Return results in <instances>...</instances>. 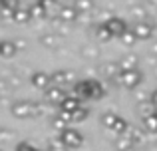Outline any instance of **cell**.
Returning a JSON list of instances; mask_svg holds the SVG:
<instances>
[{
	"mask_svg": "<svg viewBox=\"0 0 157 151\" xmlns=\"http://www.w3.org/2000/svg\"><path fill=\"white\" fill-rule=\"evenodd\" d=\"M58 105H60V111H62V113H70V115H72V113L76 111V109L80 108L82 104H80V100H78V97H74V96H66Z\"/></svg>",
	"mask_w": 157,
	"mask_h": 151,
	"instance_id": "obj_9",
	"label": "cell"
},
{
	"mask_svg": "<svg viewBox=\"0 0 157 151\" xmlns=\"http://www.w3.org/2000/svg\"><path fill=\"white\" fill-rule=\"evenodd\" d=\"M151 52H153V54H157V42L153 44V46H151Z\"/></svg>",
	"mask_w": 157,
	"mask_h": 151,
	"instance_id": "obj_36",
	"label": "cell"
},
{
	"mask_svg": "<svg viewBox=\"0 0 157 151\" xmlns=\"http://www.w3.org/2000/svg\"><path fill=\"white\" fill-rule=\"evenodd\" d=\"M143 131L147 133H157V113L143 117Z\"/></svg>",
	"mask_w": 157,
	"mask_h": 151,
	"instance_id": "obj_15",
	"label": "cell"
},
{
	"mask_svg": "<svg viewBox=\"0 0 157 151\" xmlns=\"http://www.w3.org/2000/svg\"><path fill=\"white\" fill-rule=\"evenodd\" d=\"M141 111H143V117H145V115H151V113H153V109H151L149 104H145V105H141Z\"/></svg>",
	"mask_w": 157,
	"mask_h": 151,
	"instance_id": "obj_35",
	"label": "cell"
},
{
	"mask_svg": "<svg viewBox=\"0 0 157 151\" xmlns=\"http://www.w3.org/2000/svg\"><path fill=\"white\" fill-rule=\"evenodd\" d=\"M12 14H14V10L0 6V18H2V20H12Z\"/></svg>",
	"mask_w": 157,
	"mask_h": 151,
	"instance_id": "obj_31",
	"label": "cell"
},
{
	"mask_svg": "<svg viewBox=\"0 0 157 151\" xmlns=\"http://www.w3.org/2000/svg\"><path fill=\"white\" fill-rule=\"evenodd\" d=\"M125 137H127V139H129L133 145H137V143H145V133H143L141 129L133 127V125H129V129H127Z\"/></svg>",
	"mask_w": 157,
	"mask_h": 151,
	"instance_id": "obj_13",
	"label": "cell"
},
{
	"mask_svg": "<svg viewBox=\"0 0 157 151\" xmlns=\"http://www.w3.org/2000/svg\"><path fill=\"white\" fill-rule=\"evenodd\" d=\"M12 20L14 22H18V24H24V22H28L30 20V14H28V8H16L14 10V14H12Z\"/></svg>",
	"mask_w": 157,
	"mask_h": 151,
	"instance_id": "obj_18",
	"label": "cell"
},
{
	"mask_svg": "<svg viewBox=\"0 0 157 151\" xmlns=\"http://www.w3.org/2000/svg\"><path fill=\"white\" fill-rule=\"evenodd\" d=\"M38 4L44 8L46 12H50V10H54V8L58 6V0H38Z\"/></svg>",
	"mask_w": 157,
	"mask_h": 151,
	"instance_id": "obj_28",
	"label": "cell"
},
{
	"mask_svg": "<svg viewBox=\"0 0 157 151\" xmlns=\"http://www.w3.org/2000/svg\"><path fill=\"white\" fill-rule=\"evenodd\" d=\"M149 4H153V6H157V0H147Z\"/></svg>",
	"mask_w": 157,
	"mask_h": 151,
	"instance_id": "obj_37",
	"label": "cell"
},
{
	"mask_svg": "<svg viewBox=\"0 0 157 151\" xmlns=\"http://www.w3.org/2000/svg\"><path fill=\"white\" fill-rule=\"evenodd\" d=\"M0 151H2V149H0Z\"/></svg>",
	"mask_w": 157,
	"mask_h": 151,
	"instance_id": "obj_39",
	"label": "cell"
},
{
	"mask_svg": "<svg viewBox=\"0 0 157 151\" xmlns=\"http://www.w3.org/2000/svg\"><path fill=\"white\" fill-rule=\"evenodd\" d=\"M88 108H84V105H80V108L76 109V111L72 113V123H82V121L88 117Z\"/></svg>",
	"mask_w": 157,
	"mask_h": 151,
	"instance_id": "obj_21",
	"label": "cell"
},
{
	"mask_svg": "<svg viewBox=\"0 0 157 151\" xmlns=\"http://www.w3.org/2000/svg\"><path fill=\"white\" fill-rule=\"evenodd\" d=\"M10 111L18 119H26V117H38V105L34 101H14L10 105Z\"/></svg>",
	"mask_w": 157,
	"mask_h": 151,
	"instance_id": "obj_2",
	"label": "cell"
},
{
	"mask_svg": "<svg viewBox=\"0 0 157 151\" xmlns=\"http://www.w3.org/2000/svg\"><path fill=\"white\" fill-rule=\"evenodd\" d=\"M127 129H129V121L117 115V119H115V123H113V127H111V131L117 133V135H125Z\"/></svg>",
	"mask_w": 157,
	"mask_h": 151,
	"instance_id": "obj_17",
	"label": "cell"
},
{
	"mask_svg": "<svg viewBox=\"0 0 157 151\" xmlns=\"http://www.w3.org/2000/svg\"><path fill=\"white\" fill-rule=\"evenodd\" d=\"M115 149L117 151H133V143L125 135H119V139L115 141Z\"/></svg>",
	"mask_w": 157,
	"mask_h": 151,
	"instance_id": "obj_19",
	"label": "cell"
},
{
	"mask_svg": "<svg viewBox=\"0 0 157 151\" xmlns=\"http://www.w3.org/2000/svg\"><path fill=\"white\" fill-rule=\"evenodd\" d=\"M131 32H133L135 40H149L151 36H153V30L155 28L151 26L149 22H137L133 28H129Z\"/></svg>",
	"mask_w": 157,
	"mask_h": 151,
	"instance_id": "obj_5",
	"label": "cell"
},
{
	"mask_svg": "<svg viewBox=\"0 0 157 151\" xmlns=\"http://www.w3.org/2000/svg\"><path fill=\"white\" fill-rule=\"evenodd\" d=\"M105 88L100 80H82L74 84V97H86V100H100L104 97Z\"/></svg>",
	"mask_w": 157,
	"mask_h": 151,
	"instance_id": "obj_1",
	"label": "cell"
},
{
	"mask_svg": "<svg viewBox=\"0 0 157 151\" xmlns=\"http://www.w3.org/2000/svg\"><path fill=\"white\" fill-rule=\"evenodd\" d=\"M30 81H32V85L38 88V89H48L50 84H52L50 74H46V72H34V74L30 76Z\"/></svg>",
	"mask_w": 157,
	"mask_h": 151,
	"instance_id": "obj_7",
	"label": "cell"
},
{
	"mask_svg": "<svg viewBox=\"0 0 157 151\" xmlns=\"http://www.w3.org/2000/svg\"><path fill=\"white\" fill-rule=\"evenodd\" d=\"M56 42H58V38L54 34H44L42 38H40V44H44L46 48H54V46H56Z\"/></svg>",
	"mask_w": 157,
	"mask_h": 151,
	"instance_id": "obj_25",
	"label": "cell"
},
{
	"mask_svg": "<svg viewBox=\"0 0 157 151\" xmlns=\"http://www.w3.org/2000/svg\"><path fill=\"white\" fill-rule=\"evenodd\" d=\"M28 14H30V20H32V18H34V20H44V18H46V14H48V12L44 10V8L40 6L38 2H34L30 8H28Z\"/></svg>",
	"mask_w": 157,
	"mask_h": 151,
	"instance_id": "obj_16",
	"label": "cell"
},
{
	"mask_svg": "<svg viewBox=\"0 0 157 151\" xmlns=\"http://www.w3.org/2000/svg\"><path fill=\"white\" fill-rule=\"evenodd\" d=\"M16 151H40V149H36V147H32L30 143L22 141V143H18V147H16Z\"/></svg>",
	"mask_w": 157,
	"mask_h": 151,
	"instance_id": "obj_32",
	"label": "cell"
},
{
	"mask_svg": "<svg viewBox=\"0 0 157 151\" xmlns=\"http://www.w3.org/2000/svg\"><path fill=\"white\" fill-rule=\"evenodd\" d=\"M115 119H117V115H115V113H111V111H107V113H104V115L100 117L101 125H104V127H107V129H111V127H113Z\"/></svg>",
	"mask_w": 157,
	"mask_h": 151,
	"instance_id": "obj_22",
	"label": "cell"
},
{
	"mask_svg": "<svg viewBox=\"0 0 157 151\" xmlns=\"http://www.w3.org/2000/svg\"><path fill=\"white\" fill-rule=\"evenodd\" d=\"M92 0H76V4H74V8H76L78 12H86L88 14L90 10H92Z\"/></svg>",
	"mask_w": 157,
	"mask_h": 151,
	"instance_id": "obj_23",
	"label": "cell"
},
{
	"mask_svg": "<svg viewBox=\"0 0 157 151\" xmlns=\"http://www.w3.org/2000/svg\"><path fill=\"white\" fill-rule=\"evenodd\" d=\"M44 97H46L48 104H60L66 97V92L62 88H58V85H50L48 89H44Z\"/></svg>",
	"mask_w": 157,
	"mask_h": 151,
	"instance_id": "obj_8",
	"label": "cell"
},
{
	"mask_svg": "<svg viewBox=\"0 0 157 151\" xmlns=\"http://www.w3.org/2000/svg\"><path fill=\"white\" fill-rule=\"evenodd\" d=\"M153 113H157V109H153Z\"/></svg>",
	"mask_w": 157,
	"mask_h": 151,
	"instance_id": "obj_38",
	"label": "cell"
},
{
	"mask_svg": "<svg viewBox=\"0 0 157 151\" xmlns=\"http://www.w3.org/2000/svg\"><path fill=\"white\" fill-rule=\"evenodd\" d=\"M101 72H104V74H107L109 77H115V76L119 74V66H117V64H107V66L101 68Z\"/></svg>",
	"mask_w": 157,
	"mask_h": 151,
	"instance_id": "obj_27",
	"label": "cell"
},
{
	"mask_svg": "<svg viewBox=\"0 0 157 151\" xmlns=\"http://www.w3.org/2000/svg\"><path fill=\"white\" fill-rule=\"evenodd\" d=\"M117 80L123 88L127 89H135L139 84L143 81V72L141 70H123L117 74Z\"/></svg>",
	"mask_w": 157,
	"mask_h": 151,
	"instance_id": "obj_4",
	"label": "cell"
},
{
	"mask_svg": "<svg viewBox=\"0 0 157 151\" xmlns=\"http://www.w3.org/2000/svg\"><path fill=\"white\" fill-rule=\"evenodd\" d=\"M52 127L56 129L58 133H62V131H64L66 127H68V121H64V119H62L60 115H56V117H52Z\"/></svg>",
	"mask_w": 157,
	"mask_h": 151,
	"instance_id": "obj_24",
	"label": "cell"
},
{
	"mask_svg": "<svg viewBox=\"0 0 157 151\" xmlns=\"http://www.w3.org/2000/svg\"><path fill=\"white\" fill-rule=\"evenodd\" d=\"M0 6L10 8V10H16L20 6V0H0Z\"/></svg>",
	"mask_w": 157,
	"mask_h": 151,
	"instance_id": "obj_29",
	"label": "cell"
},
{
	"mask_svg": "<svg viewBox=\"0 0 157 151\" xmlns=\"http://www.w3.org/2000/svg\"><path fill=\"white\" fill-rule=\"evenodd\" d=\"M149 101H151V108L157 109V89L155 92H151V96H149Z\"/></svg>",
	"mask_w": 157,
	"mask_h": 151,
	"instance_id": "obj_34",
	"label": "cell"
},
{
	"mask_svg": "<svg viewBox=\"0 0 157 151\" xmlns=\"http://www.w3.org/2000/svg\"><path fill=\"white\" fill-rule=\"evenodd\" d=\"M48 147H50V151H68V149L64 147V145H62V141H60V139H52Z\"/></svg>",
	"mask_w": 157,
	"mask_h": 151,
	"instance_id": "obj_30",
	"label": "cell"
},
{
	"mask_svg": "<svg viewBox=\"0 0 157 151\" xmlns=\"http://www.w3.org/2000/svg\"><path fill=\"white\" fill-rule=\"evenodd\" d=\"M50 80L58 85V88H62V85L68 84V81H74V72H68V70L54 72V74H50Z\"/></svg>",
	"mask_w": 157,
	"mask_h": 151,
	"instance_id": "obj_11",
	"label": "cell"
},
{
	"mask_svg": "<svg viewBox=\"0 0 157 151\" xmlns=\"http://www.w3.org/2000/svg\"><path fill=\"white\" fill-rule=\"evenodd\" d=\"M18 48L12 40H0V58H12L16 56Z\"/></svg>",
	"mask_w": 157,
	"mask_h": 151,
	"instance_id": "obj_12",
	"label": "cell"
},
{
	"mask_svg": "<svg viewBox=\"0 0 157 151\" xmlns=\"http://www.w3.org/2000/svg\"><path fill=\"white\" fill-rule=\"evenodd\" d=\"M58 139L62 141V145H64L66 149H78L82 143H84V135H82L78 129H72V127H66L64 131L60 133V137Z\"/></svg>",
	"mask_w": 157,
	"mask_h": 151,
	"instance_id": "obj_3",
	"label": "cell"
},
{
	"mask_svg": "<svg viewBox=\"0 0 157 151\" xmlns=\"http://www.w3.org/2000/svg\"><path fill=\"white\" fill-rule=\"evenodd\" d=\"M78 14H80V12L74 8V4H66V6L60 8L58 18H60L62 22H76V20H78Z\"/></svg>",
	"mask_w": 157,
	"mask_h": 151,
	"instance_id": "obj_10",
	"label": "cell"
},
{
	"mask_svg": "<svg viewBox=\"0 0 157 151\" xmlns=\"http://www.w3.org/2000/svg\"><path fill=\"white\" fill-rule=\"evenodd\" d=\"M107 30L111 32V36H121L123 32L127 30V22L123 18H117V16H111V18H107L105 22Z\"/></svg>",
	"mask_w": 157,
	"mask_h": 151,
	"instance_id": "obj_6",
	"label": "cell"
},
{
	"mask_svg": "<svg viewBox=\"0 0 157 151\" xmlns=\"http://www.w3.org/2000/svg\"><path fill=\"white\" fill-rule=\"evenodd\" d=\"M119 38H121V42L125 44V46H133V44H135V36H133V32H131L129 28H127V30L123 32Z\"/></svg>",
	"mask_w": 157,
	"mask_h": 151,
	"instance_id": "obj_26",
	"label": "cell"
},
{
	"mask_svg": "<svg viewBox=\"0 0 157 151\" xmlns=\"http://www.w3.org/2000/svg\"><path fill=\"white\" fill-rule=\"evenodd\" d=\"M137 62H139V58H137V56H133V54L121 58V62L117 64L119 72H123V70H137Z\"/></svg>",
	"mask_w": 157,
	"mask_h": 151,
	"instance_id": "obj_14",
	"label": "cell"
},
{
	"mask_svg": "<svg viewBox=\"0 0 157 151\" xmlns=\"http://www.w3.org/2000/svg\"><path fill=\"white\" fill-rule=\"evenodd\" d=\"M96 36H98V40H101V42H107V40L113 38V36H111V32L107 30L105 24H100V26H96Z\"/></svg>",
	"mask_w": 157,
	"mask_h": 151,
	"instance_id": "obj_20",
	"label": "cell"
},
{
	"mask_svg": "<svg viewBox=\"0 0 157 151\" xmlns=\"http://www.w3.org/2000/svg\"><path fill=\"white\" fill-rule=\"evenodd\" d=\"M131 14L137 16V18H143V16H145V10H143L141 6H133V8H131Z\"/></svg>",
	"mask_w": 157,
	"mask_h": 151,
	"instance_id": "obj_33",
	"label": "cell"
}]
</instances>
